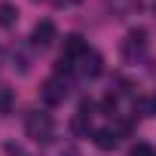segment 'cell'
<instances>
[{"instance_id":"8992f818","label":"cell","mask_w":156,"mask_h":156,"mask_svg":"<svg viewBox=\"0 0 156 156\" xmlns=\"http://www.w3.org/2000/svg\"><path fill=\"white\" fill-rule=\"evenodd\" d=\"M31 40H34V46H49V43L55 40V25H52L49 19L37 22L34 31H31Z\"/></svg>"},{"instance_id":"5b68a950","label":"cell","mask_w":156,"mask_h":156,"mask_svg":"<svg viewBox=\"0 0 156 156\" xmlns=\"http://www.w3.org/2000/svg\"><path fill=\"white\" fill-rule=\"evenodd\" d=\"M76 70H80L83 76H89V80H95V76L104 70V58H101L98 52H92V49H89V52L80 58V67H76Z\"/></svg>"},{"instance_id":"6da1fadb","label":"cell","mask_w":156,"mask_h":156,"mask_svg":"<svg viewBox=\"0 0 156 156\" xmlns=\"http://www.w3.org/2000/svg\"><path fill=\"white\" fill-rule=\"evenodd\" d=\"M25 132H28L31 141H37V144H49V141L55 138V122H52L49 113L34 110V113H28V119H25Z\"/></svg>"},{"instance_id":"4fadbf2b","label":"cell","mask_w":156,"mask_h":156,"mask_svg":"<svg viewBox=\"0 0 156 156\" xmlns=\"http://www.w3.org/2000/svg\"><path fill=\"white\" fill-rule=\"evenodd\" d=\"M3 150H6V156H28L19 144H3Z\"/></svg>"},{"instance_id":"30bf717a","label":"cell","mask_w":156,"mask_h":156,"mask_svg":"<svg viewBox=\"0 0 156 156\" xmlns=\"http://www.w3.org/2000/svg\"><path fill=\"white\" fill-rule=\"evenodd\" d=\"M70 132H73V135H89V116L76 113V116H73V122H70Z\"/></svg>"},{"instance_id":"3957f363","label":"cell","mask_w":156,"mask_h":156,"mask_svg":"<svg viewBox=\"0 0 156 156\" xmlns=\"http://www.w3.org/2000/svg\"><path fill=\"white\" fill-rule=\"evenodd\" d=\"M86 52H89V46H86L83 34H67V37H64V49H61V58H67V61H80Z\"/></svg>"},{"instance_id":"5bb4252c","label":"cell","mask_w":156,"mask_h":156,"mask_svg":"<svg viewBox=\"0 0 156 156\" xmlns=\"http://www.w3.org/2000/svg\"><path fill=\"white\" fill-rule=\"evenodd\" d=\"M61 3H80V0H61Z\"/></svg>"},{"instance_id":"ba28073f","label":"cell","mask_w":156,"mask_h":156,"mask_svg":"<svg viewBox=\"0 0 156 156\" xmlns=\"http://www.w3.org/2000/svg\"><path fill=\"white\" fill-rule=\"evenodd\" d=\"M16 19H19V9H16V3L3 0V3H0V28H9V25H16Z\"/></svg>"},{"instance_id":"8fae6325","label":"cell","mask_w":156,"mask_h":156,"mask_svg":"<svg viewBox=\"0 0 156 156\" xmlns=\"http://www.w3.org/2000/svg\"><path fill=\"white\" fill-rule=\"evenodd\" d=\"M129 153H132V156H156V150H153L150 144H144V141H141V144H135Z\"/></svg>"},{"instance_id":"52a82bcc","label":"cell","mask_w":156,"mask_h":156,"mask_svg":"<svg viewBox=\"0 0 156 156\" xmlns=\"http://www.w3.org/2000/svg\"><path fill=\"white\" fill-rule=\"evenodd\" d=\"M92 141H95L98 150H113V147L119 144V138H116L113 129H95V132H92Z\"/></svg>"},{"instance_id":"9c48e42d","label":"cell","mask_w":156,"mask_h":156,"mask_svg":"<svg viewBox=\"0 0 156 156\" xmlns=\"http://www.w3.org/2000/svg\"><path fill=\"white\" fill-rule=\"evenodd\" d=\"M12 104H16V92L9 86H0V113H9Z\"/></svg>"},{"instance_id":"7a4b0ae2","label":"cell","mask_w":156,"mask_h":156,"mask_svg":"<svg viewBox=\"0 0 156 156\" xmlns=\"http://www.w3.org/2000/svg\"><path fill=\"white\" fill-rule=\"evenodd\" d=\"M40 95H43V101L46 104H61L64 98H67V83L64 80H58V76H52V80H46L43 83V89H40Z\"/></svg>"},{"instance_id":"7c38bea8","label":"cell","mask_w":156,"mask_h":156,"mask_svg":"<svg viewBox=\"0 0 156 156\" xmlns=\"http://www.w3.org/2000/svg\"><path fill=\"white\" fill-rule=\"evenodd\" d=\"M92 110H95V101L83 98V101H80V113H83V116H92Z\"/></svg>"},{"instance_id":"277c9868","label":"cell","mask_w":156,"mask_h":156,"mask_svg":"<svg viewBox=\"0 0 156 156\" xmlns=\"http://www.w3.org/2000/svg\"><path fill=\"white\" fill-rule=\"evenodd\" d=\"M144 43H147V31H144V28H132V31L126 34V40H122V55L135 58V55L144 49Z\"/></svg>"}]
</instances>
